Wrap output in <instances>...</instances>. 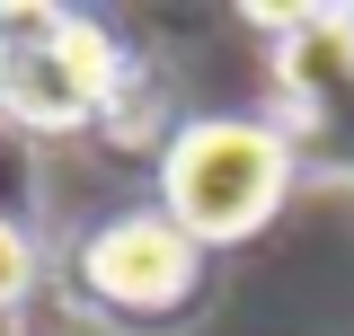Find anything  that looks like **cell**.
<instances>
[{
  "label": "cell",
  "instance_id": "obj_1",
  "mask_svg": "<svg viewBox=\"0 0 354 336\" xmlns=\"http://www.w3.org/2000/svg\"><path fill=\"white\" fill-rule=\"evenodd\" d=\"M292 195V142L274 124H248V115H195V124L169 133L160 151V212L195 248H239L257 239L266 221Z\"/></svg>",
  "mask_w": 354,
  "mask_h": 336
},
{
  "label": "cell",
  "instance_id": "obj_2",
  "mask_svg": "<svg viewBox=\"0 0 354 336\" xmlns=\"http://www.w3.org/2000/svg\"><path fill=\"white\" fill-rule=\"evenodd\" d=\"M124 44L80 9H0V124L80 133L124 106Z\"/></svg>",
  "mask_w": 354,
  "mask_h": 336
},
{
  "label": "cell",
  "instance_id": "obj_3",
  "mask_svg": "<svg viewBox=\"0 0 354 336\" xmlns=\"http://www.w3.org/2000/svg\"><path fill=\"white\" fill-rule=\"evenodd\" d=\"M71 274H80V292L97 301V310H115V319H169V310H186L195 283H204V248H195L160 204L151 212L133 204V212H106L80 239Z\"/></svg>",
  "mask_w": 354,
  "mask_h": 336
},
{
  "label": "cell",
  "instance_id": "obj_4",
  "mask_svg": "<svg viewBox=\"0 0 354 336\" xmlns=\"http://www.w3.org/2000/svg\"><path fill=\"white\" fill-rule=\"evenodd\" d=\"M36 239H27V221H9V212H0V310H18V301L36 292Z\"/></svg>",
  "mask_w": 354,
  "mask_h": 336
}]
</instances>
